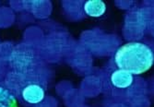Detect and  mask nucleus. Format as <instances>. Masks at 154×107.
<instances>
[{
  "mask_svg": "<svg viewBox=\"0 0 154 107\" xmlns=\"http://www.w3.org/2000/svg\"><path fill=\"white\" fill-rule=\"evenodd\" d=\"M116 64L121 70L132 75L148 71L154 62L152 50L141 43H128L121 46L116 53Z\"/></svg>",
  "mask_w": 154,
  "mask_h": 107,
  "instance_id": "f257e3e1",
  "label": "nucleus"
},
{
  "mask_svg": "<svg viewBox=\"0 0 154 107\" xmlns=\"http://www.w3.org/2000/svg\"><path fill=\"white\" fill-rule=\"evenodd\" d=\"M23 99L30 103L41 102L45 98V90L36 84L27 86L22 91Z\"/></svg>",
  "mask_w": 154,
  "mask_h": 107,
  "instance_id": "f03ea898",
  "label": "nucleus"
},
{
  "mask_svg": "<svg viewBox=\"0 0 154 107\" xmlns=\"http://www.w3.org/2000/svg\"><path fill=\"white\" fill-rule=\"evenodd\" d=\"M111 81L118 89L128 88L133 82V75L125 70H116L111 76Z\"/></svg>",
  "mask_w": 154,
  "mask_h": 107,
  "instance_id": "7ed1b4c3",
  "label": "nucleus"
},
{
  "mask_svg": "<svg viewBox=\"0 0 154 107\" xmlns=\"http://www.w3.org/2000/svg\"><path fill=\"white\" fill-rule=\"evenodd\" d=\"M84 10L91 17H101L104 14L106 6L101 0H90L84 5Z\"/></svg>",
  "mask_w": 154,
  "mask_h": 107,
  "instance_id": "20e7f679",
  "label": "nucleus"
},
{
  "mask_svg": "<svg viewBox=\"0 0 154 107\" xmlns=\"http://www.w3.org/2000/svg\"><path fill=\"white\" fill-rule=\"evenodd\" d=\"M0 107H18L17 100L11 93L0 87Z\"/></svg>",
  "mask_w": 154,
  "mask_h": 107,
  "instance_id": "39448f33",
  "label": "nucleus"
}]
</instances>
